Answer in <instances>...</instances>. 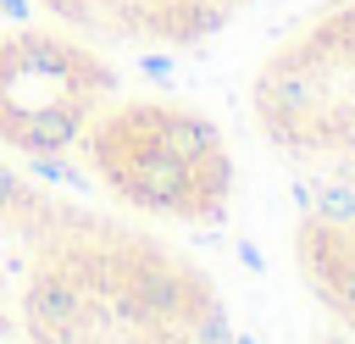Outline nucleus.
I'll list each match as a JSON object with an SVG mask.
<instances>
[{"instance_id":"nucleus-1","label":"nucleus","mask_w":355,"mask_h":344,"mask_svg":"<svg viewBox=\"0 0 355 344\" xmlns=\"http://www.w3.org/2000/svg\"><path fill=\"white\" fill-rule=\"evenodd\" d=\"M200 83L239 133V211L294 283L300 338L355 344V0H272Z\"/></svg>"},{"instance_id":"nucleus-2","label":"nucleus","mask_w":355,"mask_h":344,"mask_svg":"<svg viewBox=\"0 0 355 344\" xmlns=\"http://www.w3.org/2000/svg\"><path fill=\"white\" fill-rule=\"evenodd\" d=\"M0 344H244L216 272L83 183L0 161Z\"/></svg>"},{"instance_id":"nucleus-3","label":"nucleus","mask_w":355,"mask_h":344,"mask_svg":"<svg viewBox=\"0 0 355 344\" xmlns=\"http://www.w3.org/2000/svg\"><path fill=\"white\" fill-rule=\"evenodd\" d=\"M67 178L111 211L183 239L239 216L244 150L205 83L139 72L89 122Z\"/></svg>"},{"instance_id":"nucleus-4","label":"nucleus","mask_w":355,"mask_h":344,"mask_svg":"<svg viewBox=\"0 0 355 344\" xmlns=\"http://www.w3.org/2000/svg\"><path fill=\"white\" fill-rule=\"evenodd\" d=\"M139 78L105 44L44 22L33 11H0V161L61 172L105 100Z\"/></svg>"},{"instance_id":"nucleus-5","label":"nucleus","mask_w":355,"mask_h":344,"mask_svg":"<svg viewBox=\"0 0 355 344\" xmlns=\"http://www.w3.org/2000/svg\"><path fill=\"white\" fill-rule=\"evenodd\" d=\"M6 6L105 44L144 78H183V83H200L272 11V0H6Z\"/></svg>"},{"instance_id":"nucleus-6","label":"nucleus","mask_w":355,"mask_h":344,"mask_svg":"<svg viewBox=\"0 0 355 344\" xmlns=\"http://www.w3.org/2000/svg\"><path fill=\"white\" fill-rule=\"evenodd\" d=\"M0 11H6V0H0Z\"/></svg>"}]
</instances>
